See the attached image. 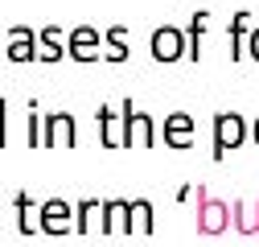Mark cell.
I'll return each mask as SVG.
<instances>
[{"label":"cell","instance_id":"6da1fadb","mask_svg":"<svg viewBox=\"0 0 259 247\" xmlns=\"http://www.w3.org/2000/svg\"><path fill=\"white\" fill-rule=\"evenodd\" d=\"M239 140H243V119H239V115H231V111L218 115V119H214V144H218V152L235 148Z\"/></svg>","mask_w":259,"mask_h":247},{"label":"cell","instance_id":"7a4b0ae2","mask_svg":"<svg viewBox=\"0 0 259 247\" xmlns=\"http://www.w3.org/2000/svg\"><path fill=\"white\" fill-rule=\"evenodd\" d=\"M37 37L29 33V29H13V46L5 50V58H13V62H29V58H37Z\"/></svg>","mask_w":259,"mask_h":247},{"label":"cell","instance_id":"3957f363","mask_svg":"<svg viewBox=\"0 0 259 247\" xmlns=\"http://www.w3.org/2000/svg\"><path fill=\"white\" fill-rule=\"evenodd\" d=\"M95 50H99V33H95V29H74V33H70V54L78 62H91Z\"/></svg>","mask_w":259,"mask_h":247},{"label":"cell","instance_id":"277c9868","mask_svg":"<svg viewBox=\"0 0 259 247\" xmlns=\"http://www.w3.org/2000/svg\"><path fill=\"white\" fill-rule=\"evenodd\" d=\"M152 54L165 58V62L177 58V54H181V33H177V29H160V33L152 37Z\"/></svg>","mask_w":259,"mask_h":247},{"label":"cell","instance_id":"5b68a950","mask_svg":"<svg viewBox=\"0 0 259 247\" xmlns=\"http://www.w3.org/2000/svg\"><path fill=\"white\" fill-rule=\"evenodd\" d=\"M165 136H169V144H173V148L189 144V136H193V124H189V115H173V119H169V128H165Z\"/></svg>","mask_w":259,"mask_h":247},{"label":"cell","instance_id":"8992f818","mask_svg":"<svg viewBox=\"0 0 259 247\" xmlns=\"http://www.w3.org/2000/svg\"><path fill=\"white\" fill-rule=\"evenodd\" d=\"M54 140H74V124H70V115H50V136H46V144H54Z\"/></svg>","mask_w":259,"mask_h":247},{"label":"cell","instance_id":"52a82bcc","mask_svg":"<svg viewBox=\"0 0 259 247\" xmlns=\"http://www.w3.org/2000/svg\"><path fill=\"white\" fill-rule=\"evenodd\" d=\"M41 214H46V227H50V231H58V223L66 227L70 206H66V202H46V206H41Z\"/></svg>","mask_w":259,"mask_h":247},{"label":"cell","instance_id":"ba28073f","mask_svg":"<svg viewBox=\"0 0 259 247\" xmlns=\"http://www.w3.org/2000/svg\"><path fill=\"white\" fill-rule=\"evenodd\" d=\"M41 46H46V50H41V58H50V62H54V58H62V50H58V29H46V33H41Z\"/></svg>","mask_w":259,"mask_h":247},{"label":"cell","instance_id":"9c48e42d","mask_svg":"<svg viewBox=\"0 0 259 247\" xmlns=\"http://www.w3.org/2000/svg\"><path fill=\"white\" fill-rule=\"evenodd\" d=\"M107 42H111V58H127V50H123V33H119V29H111V33H107Z\"/></svg>","mask_w":259,"mask_h":247},{"label":"cell","instance_id":"30bf717a","mask_svg":"<svg viewBox=\"0 0 259 247\" xmlns=\"http://www.w3.org/2000/svg\"><path fill=\"white\" fill-rule=\"evenodd\" d=\"M0 111H5V103H0ZM0 144H5V115H0Z\"/></svg>","mask_w":259,"mask_h":247},{"label":"cell","instance_id":"8fae6325","mask_svg":"<svg viewBox=\"0 0 259 247\" xmlns=\"http://www.w3.org/2000/svg\"><path fill=\"white\" fill-rule=\"evenodd\" d=\"M251 54H255V58H259V33H255V37H251Z\"/></svg>","mask_w":259,"mask_h":247},{"label":"cell","instance_id":"7c38bea8","mask_svg":"<svg viewBox=\"0 0 259 247\" xmlns=\"http://www.w3.org/2000/svg\"><path fill=\"white\" fill-rule=\"evenodd\" d=\"M255 136H259V128H255Z\"/></svg>","mask_w":259,"mask_h":247}]
</instances>
